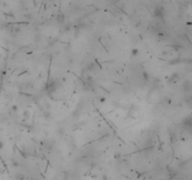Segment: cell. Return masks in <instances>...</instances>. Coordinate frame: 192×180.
<instances>
[{
	"mask_svg": "<svg viewBox=\"0 0 192 180\" xmlns=\"http://www.w3.org/2000/svg\"><path fill=\"white\" fill-rule=\"evenodd\" d=\"M131 55L132 56H139L140 55V51L138 49H133L131 51Z\"/></svg>",
	"mask_w": 192,
	"mask_h": 180,
	"instance_id": "1",
	"label": "cell"
},
{
	"mask_svg": "<svg viewBox=\"0 0 192 180\" xmlns=\"http://www.w3.org/2000/svg\"><path fill=\"white\" fill-rule=\"evenodd\" d=\"M142 75H144V80H148L149 79V76H148V73H147V72H144V73H142Z\"/></svg>",
	"mask_w": 192,
	"mask_h": 180,
	"instance_id": "2",
	"label": "cell"
},
{
	"mask_svg": "<svg viewBox=\"0 0 192 180\" xmlns=\"http://www.w3.org/2000/svg\"><path fill=\"white\" fill-rule=\"evenodd\" d=\"M3 146H4L3 143H2L1 141H0V149H2V148H3Z\"/></svg>",
	"mask_w": 192,
	"mask_h": 180,
	"instance_id": "3",
	"label": "cell"
}]
</instances>
